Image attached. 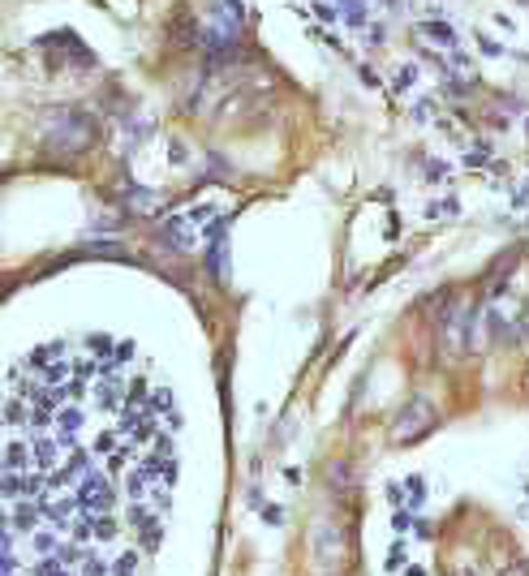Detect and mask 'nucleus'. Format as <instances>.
Instances as JSON below:
<instances>
[{
	"instance_id": "obj_1",
	"label": "nucleus",
	"mask_w": 529,
	"mask_h": 576,
	"mask_svg": "<svg viewBox=\"0 0 529 576\" xmlns=\"http://www.w3.org/2000/svg\"><path fill=\"white\" fill-rule=\"evenodd\" d=\"M48 142H56V147L65 151H82L91 142V121L82 117V112H52L48 117Z\"/></svg>"
},
{
	"instance_id": "obj_2",
	"label": "nucleus",
	"mask_w": 529,
	"mask_h": 576,
	"mask_svg": "<svg viewBox=\"0 0 529 576\" xmlns=\"http://www.w3.org/2000/svg\"><path fill=\"white\" fill-rule=\"evenodd\" d=\"M431 426H435V409L426 405V400H409V405L400 409V417H396V439L409 443V439L426 435Z\"/></svg>"
},
{
	"instance_id": "obj_3",
	"label": "nucleus",
	"mask_w": 529,
	"mask_h": 576,
	"mask_svg": "<svg viewBox=\"0 0 529 576\" xmlns=\"http://www.w3.org/2000/svg\"><path fill=\"white\" fill-rule=\"evenodd\" d=\"M340 542H345L340 525H332V521L314 525V559H319V568H336L340 564Z\"/></svg>"
},
{
	"instance_id": "obj_4",
	"label": "nucleus",
	"mask_w": 529,
	"mask_h": 576,
	"mask_svg": "<svg viewBox=\"0 0 529 576\" xmlns=\"http://www.w3.org/2000/svg\"><path fill=\"white\" fill-rule=\"evenodd\" d=\"M465 319H469L465 310H456L452 319H448V340H452V353H461V349H465Z\"/></svg>"
},
{
	"instance_id": "obj_5",
	"label": "nucleus",
	"mask_w": 529,
	"mask_h": 576,
	"mask_svg": "<svg viewBox=\"0 0 529 576\" xmlns=\"http://www.w3.org/2000/svg\"><path fill=\"white\" fill-rule=\"evenodd\" d=\"M426 39H439L443 48H456V35H452V26H443V22H431V26H426Z\"/></svg>"
},
{
	"instance_id": "obj_6",
	"label": "nucleus",
	"mask_w": 529,
	"mask_h": 576,
	"mask_svg": "<svg viewBox=\"0 0 529 576\" xmlns=\"http://www.w3.org/2000/svg\"><path fill=\"white\" fill-rule=\"evenodd\" d=\"M499 576H529V572H525V568H521V564H512V568H508V572H499Z\"/></svg>"
}]
</instances>
